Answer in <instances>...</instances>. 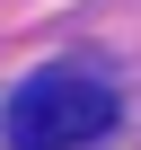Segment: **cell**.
<instances>
[{
  "mask_svg": "<svg viewBox=\"0 0 141 150\" xmlns=\"http://www.w3.org/2000/svg\"><path fill=\"white\" fill-rule=\"evenodd\" d=\"M115 132V88L88 80V71H44V80H27L9 97V141L18 150H80Z\"/></svg>",
  "mask_w": 141,
  "mask_h": 150,
  "instance_id": "6da1fadb",
  "label": "cell"
}]
</instances>
